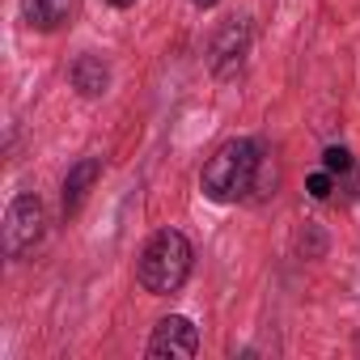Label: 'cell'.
I'll return each mask as SVG.
<instances>
[{
	"instance_id": "obj_7",
	"label": "cell",
	"mask_w": 360,
	"mask_h": 360,
	"mask_svg": "<svg viewBox=\"0 0 360 360\" xmlns=\"http://www.w3.org/2000/svg\"><path fill=\"white\" fill-rule=\"evenodd\" d=\"M72 85H77L85 98H102L106 85H110V68H106V60H102V56H81V60L72 64Z\"/></svg>"
},
{
	"instance_id": "obj_4",
	"label": "cell",
	"mask_w": 360,
	"mask_h": 360,
	"mask_svg": "<svg viewBox=\"0 0 360 360\" xmlns=\"http://www.w3.org/2000/svg\"><path fill=\"white\" fill-rule=\"evenodd\" d=\"M144 352H148L153 360H191V356L200 352V330H195L191 318L169 314V318L157 322V330H153V339H148Z\"/></svg>"
},
{
	"instance_id": "obj_5",
	"label": "cell",
	"mask_w": 360,
	"mask_h": 360,
	"mask_svg": "<svg viewBox=\"0 0 360 360\" xmlns=\"http://www.w3.org/2000/svg\"><path fill=\"white\" fill-rule=\"evenodd\" d=\"M246 51H250V26L233 18V22L221 26L217 39H212V72H217V77H233V72L246 64Z\"/></svg>"
},
{
	"instance_id": "obj_8",
	"label": "cell",
	"mask_w": 360,
	"mask_h": 360,
	"mask_svg": "<svg viewBox=\"0 0 360 360\" xmlns=\"http://www.w3.org/2000/svg\"><path fill=\"white\" fill-rule=\"evenodd\" d=\"M72 18V0H26V22L34 30H60Z\"/></svg>"
},
{
	"instance_id": "obj_2",
	"label": "cell",
	"mask_w": 360,
	"mask_h": 360,
	"mask_svg": "<svg viewBox=\"0 0 360 360\" xmlns=\"http://www.w3.org/2000/svg\"><path fill=\"white\" fill-rule=\"evenodd\" d=\"M187 276H191V242L178 229L153 233V242L144 246L140 267H136L140 288L153 292V297H169V292H178L187 284Z\"/></svg>"
},
{
	"instance_id": "obj_10",
	"label": "cell",
	"mask_w": 360,
	"mask_h": 360,
	"mask_svg": "<svg viewBox=\"0 0 360 360\" xmlns=\"http://www.w3.org/2000/svg\"><path fill=\"white\" fill-rule=\"evenodd\" d=\"M305 191H309L314 200H326V195L335 191V178H330V169H322V174H309V178H305Z\"/></svg>"
},
{
	"instance_id": "obj_9",
	"label": "cell",
	"mask_w": 360,
	"mask_h": 360,
	"mask_svg": "<svg viewBox=\"0 0 360 360\" xmlns=\"http://www.w3.org/2000/svg\"><path fill=\"white\" fill-rule=\"evenodd\" d=\"M322 165H326L330 174H347V169H352V153H347L343 144H330V148L322 153Z\"/></svg>"
},
{
	"instance_id": "obj_3",
	"label": "cell",
	"mask_w": 360,
	"mask_h": 360,
	"mask_svg": "<svg viewBox=\"0 0 360 360\" xmlns=\"http://www.w3.org/2000/svg\"><path fill=\"white\" fill-rule=\"evenodd\" d=\"M43 229H47V208H43V200L39 195H18L13 204H9V212H5V250L13 255V259H22V255H30L39 242H43Z\"/></svg>"
},
{
	"instance_id": "obj_1",
	"label": "cell",
	"mask_w": 360,
	"mask_h": 360,
	"mask_svg": "<svg viewBox=\"0 0 360 360\" xmlns=\"http://www.w3.org/2000/svg\"><path fill=\"white\" fill-rule=\"evenodd\" d=\"M255 174H259V144L255 140H229L208 157L200 187L212 204H233L255 187Z\"/></svg>"
},
{
	"instance_id": "obj_11",
	"label": "cell",
	"mask_w": 360,
	"mask_h": 360,
	"mask_svg": "<svg viewBox=\"0 0 360 360\" xmlns=\"http://www.w3.org/2000/svg\"><path fill=\"white\" fill-rule=\"evenodd\" d=\"M106 5H115V9H131L136 0H106Z\"/></svg>"
},
{
	"instance_id": "obj_12",
	"label": "cell",
	"mask_w": 360,
	"mask_h": 360,
	"mask_svg": "<svg viewBox=\"0 0 360 360\" xmlns=\"http://www.w3.org/2000/svg\"><path fill=\"white\" fill-rule=\"evenodd\" d=\"M195 5H200V9H212V5H217V0H195Z\"/></svg>"
},
{
	"instance_id": "obj_6",
	"label": "cell",
	"mask_w": 360,
	"mask_h": 360,
	"mask_svg": "<svg viewBox=\"0 0 360 360\" xmlns=\"http://www.w3.org/2000/svg\"><path fill=\"white\" fill-rule=\"evenodd\" d=\"M98 174H102V161H98V157H81V161L68 169V178H64V217H77V212H81L89 187L98 183Z\"/></svg>"
}]
</instances>
